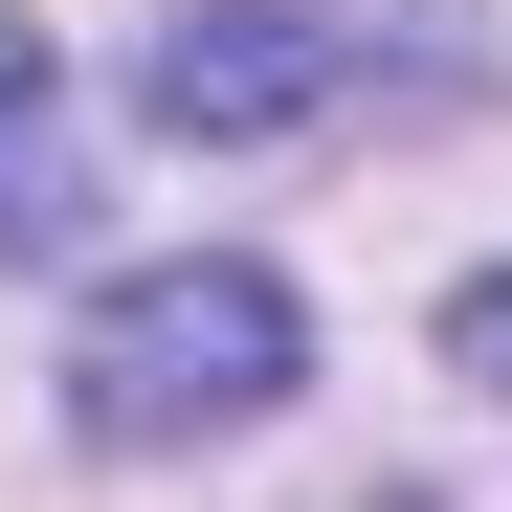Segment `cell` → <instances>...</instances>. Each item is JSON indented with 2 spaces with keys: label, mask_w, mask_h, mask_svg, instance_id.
I'll return each instance as SVG.
<instances>
[{
  "label": "cell",
  "mask_w": 512,
  "mask_h": 512,
  "mask_svg": "<svg viewBox=\"0 0 512 512\" xmlns=\"http://www.w3.org/2000/svg\"><path fill=\"white\" fill-rule=\"evenodd\" d=\"M446 357H468V379L512 401V268H490V290H446Z\"/></svg>",
  "instance_id": "3"
},
{
  "label": "cell",
  "mask_w": 512,
  "mask_h": 512,
  "mask_svg": "<svg viewBox=\"0 0 512 512\" xmlns=\"http://www.w3.org/2000/svg\"><path fill=\"white\" fill-rule=\"evenodd\" d=\"M45 134V23H0V156Z\"/></svg>",
  "instance_id": "4"
},
{
  "label": "cell",
  "mask_w": 512,
  "mask_h": 512,
  "mask_svg": "<svg viewBox=\"0 0 512 512\" xmlns=\"http://www.w3.org/2000/svg\"><path fill=\"white\" fill-rule=\"evenodd\" d=\"M134 90H156V134H290V112L357 90V23H312V0H201Z\"/></svg>",
  "instance_id": "2"
},
{
  "label": "cell",
  "mask_w": 512,
  "mask_h": 512,
  "mask_svg": "<svg viewBox=\"0 0 512 512\" xmlns=\"http://www.w3.org/2000/svg\"><path fill=\"white\" fill-rule=\"evenodd\" d=\"M290 379H312V312H290V268H245V245L134 268L67 334V423H90V446H223V423H268Z\"/></svg>",
  "instance_id": "1"
}]
</instances>
